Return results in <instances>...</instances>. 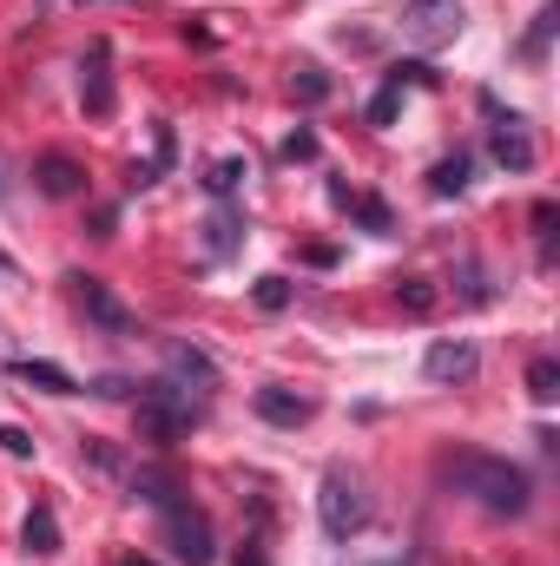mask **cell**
I'll return each instance as SVG.
<instances>
[{"label": "cell", "instance_id": "9", "mask_svg": "<svg viewBox=\"0 0 560 566\" xmlns=\"http://www.w3.org/2000/svg\"><path fill=\"white\" fill-rule=\"evenodd\" d=\"M481 369V356H475V343H462V336H442V343H428V356H422V376L428 382H468Z\"/></svg>", "mask_w": 560, "mask_h": 566}, {"label": "cell", "instance_id": "1", "mask_svg": "<svg viewBox=\"0 0 560 566\" xmlns=\"http://www.w3.org/2000/svg\"><path fill=\"white\" fill-rule=\"evenodd\" d=\"M442 474H448L462 494H475L488 514H501V521L528 514V501H535L528 474H521L515 461H501V454H448V461H442Z\"/></svg>", "mask_w": 560, "mask_h": 566}, {"label": "cell", "instance_id": "19", "mask_svg": "<svg viewBox=\"0 0 560 566\" xmlns=\"http://www.w3.org/2000/svg\"><path fill=\"white\" fill-rule=\"evenodd\" d=\"M245 178H251V165H245V158H218V165L205 171V191H211V198H231Z\"/></svg>", "mask_w": 560, "mask_h": 566}, {"label": "cell", "instance_id": "18", "mask_svg": "<svg viewBox=\"0 0 560 566\" xmlns=\"http://www.w3.org/2000/svg\"><path fill=\"white\" fill-rule=\"evenodd\" d=\"M290 93H297V99H303V106H323V99H330V73H323V66H310V60H303V66H297V73H290Z\"/></svg>", "mask_w": 560, "mask_h": 566}, {"label": "cell", "instance_id": "30", "mask_svg": "<svg viewBox=\"0 0 560 566\" xmlns=\"http://www.w3.org/2000/svg\"><path fill=\"white\" fill-rule=\"evenodd\" d=\"M93 396H133V382H120V376H100V382H93Z\"/></svg>", "mask_w": 560, "mask_h": 566}, {"label": "cell", "instance_id": "16", "mask_svg": "<svg viewBox=\"0 0 560 566\" xmlns=\"http://www.w3.org/2000/svg\"><path fill=\"white\" fill-rule=\"evenodd\" d=\"M428 191H435V198H462V191H468V158H462V151L442 158V165L428 171Z\"/></svg>", "mask_w": 560, "mask_h": 566}, {"label": "cell", "instance_id": "26", "mask_svg": "<svg viewBox=\"0 0 560 566\" xmlns=\"http://www.w3.org/2000/svg\"><path fill=\"white\" fill-rule=\"evenodd\" d=\"M396 106H403V86H383V93L370 99V126H390V119H396Z\"/></svg>", "mask_w": 560, "mask_h": 566}, {"label": "cell", "instance_id": "25", "mask_svg": "<svg viewBox=\"0 0 560 566\" xmlns=\"http://www.w3.org/2000/svg\"><path fill=\"white\" fill-rule=\"evenodd\" d=\"M283 158H290V165H310V158H317V133H310V126H297V133L283 139Z\"/></svg>", "mask_w": 560, "mask_h": 566}, {"label": "cell", "instance_id": "29", "mask_svg": "<svg viewBox=\"0 0 560 566\" xmlns=\"http://www.w3.org/2000/svg\"><path fill=\"white\" fill-rule=\"evenodd\" d=\"M0 448H7V454H33V434H20V428H0Z\"/></svg>", "mask_w": 560, "mask_h": 566}, {"label": "cell", "instance_id": "5", "mask_svg": "<svg viewBox=\"0 0 560 566\" xmlns=\"http://www.w3.org/2000/svg\"><path fill=\"white\" fill-rule=\"evenodd\" d=\"M481 113L495 119V126H488V151H495V165H508V171H535L528 119H521V113H501V99H495V93H481Z\"/></svg>", "mask_w": 560, "mask_h": 566}, {"label": "cell", "instance_id": "13", "mask_svg": "<svg viewBox=\"0 0 560 566\" xmlns=\"http://www.w3.org/2000/svg\"><path fill=\"white\" fill-rule=\"evenodd\" d=\"M238 238H245V218H238V211H211V218H205V251H211V258H231Z\"/></svg>", "mask_w": 560, "mask_h": 566}, {"label": "cell", "instance_id": "17", "mask_svg": "<svg viewBox=\"0 0 560 566\" xmlns=\"http://www.w3.org/2000/svg\"><path fill=\"white\" fill-rule=\"evenodd\" d=\"M20 382H33V389H46V396H73V389H80L60 363H20Z\"/></svg>", "mask_w": 560, "mask_h": 566}, {"label": "cell", "instance_id": "8", "mask_svg": "<svg viewBox=\"0 0 560 566\" xmlns=\"http://www.w3.org/2000/svg\"><path fill=\"white\" fill-rule=\"evenodd\" d=\"M80 106H86L93 119L113 113V46H106V40L86 46V66H80Z\"/></svg>", "mask_w": 560, "mask_h": 566}, {"label": "cell", "instance_id": "10", "mask_svg": "<svg viewBox=\"0 0 560 566\" xmlns=\"http://www.w3.org/2000/svg\"><path fill=\"white\" fill-rule=\"evenodd\" d=\"M33 178H40L46 198H80V191H86V165L66 158V151H46V158L33 165Z\"/></svg>", "mask_w": 560, "mask_h": 566}, {"label": "cell", "instance_id": "4", "mask_svg": "<svg viewBox=\"0 0 560 566\" xmlns=\"http://www.w3.org/2000/svg\"><path fill=\"white\" fill-rule=\"evenodd\" d=\"M191 422H198V409H191V396L178 382H145L139 389V434L145 441H178V434H191Z\"/></svg>", "mask_w": 560, "mask_h": 566}, {"label": "cell", "instance_id": "15", "mask_svg": "<svg viewBox=\"0 0 560 566\" xmlns=\"http://www.w3.org/2000/svg\"><path fill=\"white\" fill-rule=\"evenodd\" d=\"M133 494H139L145 507H172V501H178V481H172L165 468H139V481H133Z\"/></svg>", "mask_w": 560, "mask_h": 566}, {"label": "cell", "instance_id": "12", "mask_svg": "<svg viewBox=\"0 0 560 566\" xmlns=\"http://www.w3.org/2000/svg\"><path fill=\"white\" fill-rule=\"evenodd\" d=\"M20 547H27L33 560H53V554H60V521H53V507H33V514H27Z\"/></svg>", "mask_w": 560, "mask_h": 566}, {"label": "cell", "instance_id": "2", "mask_svg": "<svg viewBox=\"0 0 560 566\" xmlns=\"http://www.w3.org/2000/svg\"><path fill=\"white\" fill-rule=\"evenodd\" d=\"M317 514H323V534L330 541H356L370 527V494L350 468H323V494H317Z\"/></svg>", "mask_w": 560, "mask_h": 566}, {"label": "cell", "instance_id": "11", "mask_svg": "<svg viewBox=\"0 0 560 566\" xmlns=\"http://www.w3.org/2000/svg\"><path fill=\"white\" fill-rule=\"evenodd\" d=\"M258 416L265 422H278V428H297V422H310V396H290V389H258Z\"/></svg>", "mask_w": 560, "mask_h": 566}, {"label": "cell", "instance_id": "32", "mask_svg": "<svg viewBox=\"0 0 560 566\" xmlns=\"http://www.w3.org/2000/svg\"><path fill=\"white\" fill-rule=\"evenodd\" d=\"M0 271H7V251H0Z\"/></svg>", "mask_w": 560, "mask_h": 566}, {"label": "cell", "instance_id": "23", "mask_svg": "<svg viewBox=\"0 0 560 566\" xmlns=\"http://www.w3.org/2000/svg\"><path fill=\"white\" fill-rule=\"evenodd\" d=\"M251 296H258V310H283V303H290V277H278V271H271V277H258V290H251Z\"/></svg>", "mask_w": 560, "mask_h": 566}, {"label": "cell", "instance_id": "27", "mask_svg": "<svg viewBox=\"0 0 560 566\" xmlns=\"http://www.w3.org/2000/svg\"><path fill=\"white\" fill-rule=\"evenodd\" d=\"M350 211H356V218H363V224H370V231H376V238H383V231H390V211H383V205H376V198H350Z\"/></svg>", "mask_w": 560, "mask_h": 566}, {"label": "cell", "instance_id": "24", "mask_svg": "<svg viewBox=\"0 0 560 566\" xmlns=\"http://www.w3.org/2000/svg\"><path fill=\"white\" fill-rule=\"evenodd\" d=\"M390 86H435V66H422V60H396V66H390Z\"/></svg>", "mask_w": 560, "mask_h": 566}, {"label": "cell", "instance_id": "6", "mask_svg": "<svg viewBox=\"0 0 560 566\" xmlns=\"http://www.w3.org/2000/svg\"><path fill=\"white\" fill-rule=\"evenodd\" d=\"M462 0H409L403 7V33L416 40V46H448L455 33H462Z\"/></svg>", "mask_w": 560, "mask_h": 566}, {"label": "cell", "instance_id": "20", "mask_svg": "<svg viewBox=\"0 0 560 566\" xmlns=\"http://www.w3.org/2000/svg\"><path fill=\"white\" fill-rule=\"evenodd\" d=\"M528 396H535V402H554L560 396V363L554 356H535V363H528Z\"/></svg>", "mask_w": 560, "mask_h": 566}, {"label": "cell", "instance_id": "3", "mask_svg": "<svg viewBox=\"0 0 560 566\" xmlns=\"http://www.w3.org/2000/svg\"><path fill=\"white\" fill-rule=\"evenodd\" d=\"M158 527H165V547H172V560H178V566H211V560H218L211 514H205V507H191L185 494H178L172 507H158Z\"/></svg>", "mask_w": 560, "mask_h": 566}, {"label": "cell", "instance_id": "31", "mask_svg": "<svg viewBox=\"0 0 560 566\" xmlns=\"http://www.w3.org/2000/svg\"><path fill=\"white\" fill-rule=\"evenodd\" d=\"M120 566H158V560H139V554H133V560H120Z\"/></svg>", "mask_w": 560, "mask_h": 566}, {"label": "cell", "instance_id": "14", "mask_svg": "<svg viewBox=\"0 0 560 566\" xmlns=\"http://www.w3.org/2000/svg\"><path fill=\"white\" fill-rule=\"evenodd\" d=\"M172 376H178V382H205V389H211V382H218V363H211L205 349H191V343H172Z\"/></svg>", "mask_w": 560, "mask_h": 566}, {"label": "cell", "instance_id": "22", "mask_svg": "<svg viewBox=\"0 0 560 566\" xmlns=\"http://www.w3.org/2000/svg\"><path fill=\"white\" fill-rule=\"evenodd\" d=\"M396 303H403L409 316H428V310H435V283H422V277H403V283H396Z\"/></svg>", "mask_w": 560, "mask_h": 566}, {"label": "cell", "instance_id": "28", "mask_svg": "<svg viewBox=\"0 0 560 566\" xmlns=\"http://www.w3.org/2000/svg\"><path fill=\"white\" fill-rule=\"evenodd\" d=\"M238 566H271V554H265V534H251V541H245V554H238Z\"/></svg>", "mask_w": 560, "mask_h": 566}, {"label": "cell", "instance_id": "21", "mask_svg": "<svg viewBox=\"0 0 560 566\" xmlns=\"http://www.w3.org/2000/svg\"><path fill=\"white\" fill-rule=\"evenodd\" d=\"M554 7H541L535 13V27H528V40H521V60H548V40H554Z\"/></svg>", "mask_w": 560, "mask_h": 566}, {"label": "cell", "instance_id": "7", "mask_svg": "<svg viewBox=\"0 0 560 566\" xmlns=\"http://www.w3.org/2000/svg\"><path fill=\"white\" fill-rule=\"evenodd\" d=\"M73 296H80V310H86V323H100L106 336H133V310L106 290L100 277H73Z\"/></svg>", "mask_w": 560, "mask_h": 566}]
</instances>
